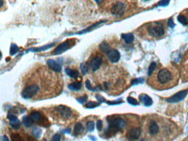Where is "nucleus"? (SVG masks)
I'll return each instance as SVG.
<instances>
[{"label": "nucleus", "mask_w": 188, "mask_h": 141, "mask_svg": "<svg viewBox=\"0 0 188 141\" xmlns=\"http://www.w3.org/2000/svg\"><path fill=\"white\" fill-rule=\"evenodd\" d=\"M146 33L152 37L159 38L163 37L165 34V27L162 22H153L146 25Z\"/></svg>", "instance_id": "nucleus-4"}, {"label": "nucleus", "mask_w": 188, "mask_h": 141, "mask_svg": "<svg viewBox=\"0 0 188 141\" xmlns=\"http://www.w3.org/2000/svg\"><path fill=\"white\" fill-rule=\"evenodd\" d=\"M81 69H82V72H83V75H85L86 73H88V62H84V63H83V64L81 65Z\"/></svg>", "instance_id": "nucleus-25"}, {"label": "nucleus", "mask_w": 188, "mask_h": 141, "mask_svg": "<svg viewBox=\"0 0 188 141\" xmlns=\"http://www.w3.org/2000/svg\"><path fill=\"white\" fill-rule=\"evenodd\" d=\"M30 119L32 120L33 122L37 123V124L40 125L42 126H50V121L47 120V118L45 115L39 111H33V112H30L29 114Z\"/></svg>", "instance_id": "nucleus-6"}, {"label": "nucleus", "mask_w": 188, "mask_h": 141, "mask_svg": "<svg viewBox=\"0 0 188 141\" xmlns=\"http://www.w3.org/2000/svg\"><path fill=\"white\" fill-rule=\"evenodd\" d=\"M156 67H157V63L154 62H153L150 64V67H149V68H148V75L150 76V75H153V73H154V71L156 68Z\"/></svg>", "instance_id": "nucleus-23"}, {"label": "nucleus", "mask_w": 188, "mask_h": 141, "mask_svg": "<svg viewBox=\"0 0 188 141\" xmlns=\"http://www.w3.org/2000/svg\"><path fill=\"white\" fill-rule=\"evenodd\" d=\"M178 21L181 23L182 24H188V13H182L178 17Z\"/></svg>", "instance_id": "nucleus-18"}, {"label": "nucleus", "mask_w": 188, "mask_h": 141, "mask_svg": "<svg viewBox=\"0 0 188 141\" xmlns=\"http://www.w3.org/2000/svg\"><path fill=\"white\" fill-rule=\"evenodd\" d=\"M151 76V75H150ZM179 72L174 67L161 68L155 75H152L148 84L155 89L163 90L177 85L179 81Z\"/></svg>", "instance_id": "nucleus-2"}, {"label": "nucleus", "mask_w": 188, "mask_h": 141, "mask_svg": "<svg viewBox=\"0 0 188 141\" xmlns=\"http://www.w3.org/2000/svg\"><path fill=\"white\" fill-rule=\"evenodd\" d=\"M187 94L188 89L178 92L174 95H172V97H170V98L167 99V101H168V102H179V101H181L182 100H184L185 97L186 96Z\"/></svg>", "instance_id": "nucleus-10"}, {"label": "nucleus", "mask_w": 188, "mask_h": 141, "mask_svg": "<svg viewBox=\"0 0 188 141\" xmlns=\"http://www.w3.org/2000/svg\"><path fill=\"white\" fill-rule=\"evenodd\" d=\"M7 118L10 121V124L12 126L13 128L17 129L20 126V121H18V119L17 118L16 115H14L13 113H9L7 115Z\"/></svg>", "instance_id": "nucleus-13"}, {"label": "nucleus", "mask_w": 188, "mask_h": 141, "mask_svg": "<svg viewBox=\"0 0 188 141\" xmlns=\"http://www.w3.org/2000/svg\"><path fill=\"white\" fill-rule=\"evenodd\" d=\"M47 65L49 67V68H50L52 71L56 72V73H60L62 70V68L60 66L58 62H56L54 60H48L47 61Z\"/></svg>", "instance_id": "nucleus-12"}, {"label": "nucleus", "mask_w": 188, "mask_h": 141, "mask_svg": "<svg viewBox=\"0 0 188 141\" xmlns=\"http://www.w3.org/2000/svg\"><path fill=\"white\" fill-rule=\"evenodd\" d=\"M100 106V103H97V102H93V101H89L88 103L86 104L85 108H94L95 107H98Z\"/></svg>", "instance_id": "nucleus-29"}, {"label": "nucleus", "mask_w": 188, "mask_h": 141, "mask_svg": "<svg viewBox=\"0 0 188 141\" xmlns=\"http://www.w3.org/2000/svg\"><path fill=\"white\" fill-rule=\"evenodd\" d=\"M96 127L98 129V131H101L102 129V121H97V124H96Z\"/></svg>", "instance_id": "nucleus-35"}, {"label": "nucleus", "mask_w": 188, "mask_h": 141, "mask_svg": "<svg viewBox=\"0 0 188 141\" xmlns=\"http://www.w3.org/2000/svg\"><path fill=\"white\" fill-rule=\"evenodd\" d=\"M69 88L70 90H73V91H78L82 88V82H72L69 85Z\"/></svg>", "instance_id": "nucleus-17"}, {"label": "nucleus", "mask_w": 188, "mask_h": 141, "mask_svg": "<svg viewBox=\"0 0 188 141\" xmlns=\"http://www.w3.org/2000/svg\"><path fill=\"white\" fill-rule=\"evenodd\" d=\"M75 41L74 39H69L67 41L63 42L61 44H59L53 51V55H59L62 54L63 52H65L66 50H69L70 48H72L73 46L75 45Z\"/></svg>", "instance_id": "nucleus-7"}, {"label": "nucleus", "mask_w": 188, "mask_h": 141, "mask_svg": "<svg viewBox=\"0 0 188 141\" xmlns=\"http://www.w3.org/2000/svg\"><path fill=\"white\" fill-rule=\"evenodd\" d=\"M167 24H168L169 27H171V28H173V27L175 26V24H174L173 20H172V17H170V18L168 19V21H167Z\"/></svg>", "instance_id": "nucleus-33"}, {"label": "nucleus", "mask_w": 188, "mask_h": 141, "mask_svg": "<svg viewBox=\"0 0 188 141\" xmlns=\"http://www.w3.org/2000/svg\"><path fill=\"white\" fill-rule=\"evenodd\" d=\"M17 51H18V47L16 44H11V50H10L11 55H15Z\"/></svg>", "instance_id": "nucleus-30"}, {"label": "nucleus", "mask_w": 188, "mask_h": 141, "mask_svg": "<svg viewBox=\"0 0 188 141\" xmlns=\"http://www.w3.org/2000/svg\"><path fill=\"white\" fill-rule=\"evenodd\" d=\"M11 141H25L23 139V138L19 135V134H17V133H14L11 135Z\"/></svg>", "instance_id": "nucleus-26"}, {"label": "nucleus", "mask_w": 188, "mask_h": 141, "mask_svg": "<svg viewBox=\"0 0 188 141\" xmlns=\"http://www.w3.org/2000/svg\"><path fill=\"white\" fill-rule=\"evenodd\" d=\"M87 99H88L87 95H84L83 97H82V98H79V99H77V100H78L79 102H81V103H83V102H85V101L87 100Z\"/></svg>", "instance_id": "nucleus-36"}, {"label": "nucleus", "mask_w": 188, "mask_h": 141, "mask_svg": "<svg viewBox=\"0 0 188 141\" xmlns=\"http://www.w3.org/2000/svg\"><path fill=\"white\" fill-rule=\"evenodd\" d=\"M121 38L125 41L126 43L129 44L131 42H133L134 40V35L132 33H127V34H121Z\"/></svg>", "instance_id": "nucleus-16"}, {"label": "nucleus", "mask_w": 188, "mask_h": 141, "mask_svg": "<svg viewBox=\"0 0 188 141\" xmlns=\"http://www.w3.org/2000/svg\"><path fill=\"white\" fill-rule=\"evenodd\" d=\"M103 63V56L101 55H96L91 60H90V67L92 68V71L95 73L100 68Z\"/></svg>", "instance_id": "nucleus-8"}, {"label": "nucleus", "mask_w": 188, "mask_h": 141, "mask_svg": "<svg viewBox=\"0 0 188 141\" xmlns=\"http://www.w3.org/2000/svg\"><path fill=\"white\" fill-rule=\"evenodd\" d=\"M51 116L59 121H69L73 116V111L66 106H56L50 109Z\"/></svg>", "instance_id": "nucleus-3"}, {"label": "nucleus", "mask_w": 188, "mask_h": 141, "mask_svg": "<svg viewBox=\"0 0 188 141\" xmlns=\"http://www.w3.org/2000/svg\"><path fill=\"white\" fill-rule=\"evenodd\" d=\"M169 3H170V1H159V3H158V5L159 6H166Z\"/></svg>", "instance_id": "nucleus-34"}, {"label": "nucleus", "mask_w": 188, "mask_h": 141, "mask_svg": "<svg viewBox=\"0 0 188 141\" xmlns=\"http://www.w3.org/2000/svg\"><path fill=\"white\" fill-rule=\"evenodd\" d=\"M106 56H107V59L109 60V62H113V63H115L117 62L120 58H121V55H120V52L118 51L117 50L115 49H113V48H110L106 53Z\"/></svg>", "instance_id": "nucleus-9"}, {"label": "nucleus", "mask_w": 188, "mask_h": 141, "mask_svg": "<svg viewBox=\"0 0 188 141\" xmlns=\"http://www.w3.org/2000/svg\"><path fill=\"white\" fill-rule=\"evenodd\" d=\"M159 132V126L154 121H152L149 125V133L151 135H155Z\"/></svg>", "instance_id": "nucleus-15"}, {"label": "nucleus", "mask_w": 188, "mask_h": 141, "mask_svg": "<svg viewBox=\"0 0 188 141\" xmlns=\"http://www.w3.org/2000/svg\"><path fill=\"white\" fill-rule=\"evenodd\" d=\"M140 100H141L142 103L144 104V106H146V107H150L151 105L153 104V100L146 94L141 95H140Z\"/></svg>", "instance_id": "nucleus-14"}, {"label": "nucleus", "mask_w": 188, "mask_h": 141, "mask_svg": "<svg viewBox=\"0 0 188 141\" xmlns=\"http://www.w3.org/2000/svg\"><path fill=\"white\" fill-rule=\"evenodd\" d=\"M62 139V136H61V134H59V133H56V134H55L53 138L51 139V141H61Z\"/></svg>", "instance_id": "nucleus-31"}, {"label": "nucleus", "mask_w": 188, "mask_h": 141, "mask_svg": "<svg viewBox=\"0 0 188 141\" xmlns=\"http://www.w3.org/2000/svg\"><path fill=\"white\" fill-rule=\"evenodd\" d=\"M83 125L81 124V123H76L75 126V128H74V135L75 136H78L80 135L81 133H83Z\"/></svg>", "instance_id": "nucleus-20"}, {"label": "nucleus", "mask_w": 188, "mask_h": 141, "mask_svg": "<svg viewBox=\"0 0 188 141\" xmlns=\"http://www.w3.org/2000/svg\"><path fill=\"white\" fill-rule=\"evenodd\" d=\"M144 82L143 78H139V79L133 80V82H131V85H135V84H139V83H142Z\"/></svg>", "instance_id": "nucleus-32"}, {"label": "nucleus", "mask_w": 188, "mask_h": 141, "mask_svg": "<svg viewBox=\"0 0 188 141\" xmlns=\"http://www.w3.org/2000/svg\"><path fill=\"white\" fill-rule=\"evenodd\" d=\"M141 128L140 127H133V128H131L128 132V134H127V136H128V139H129V140H137L140 136H141Z\"/></svg>", "instance_id": "nucleus-11"}, {"label": "nucleus", "mask_w": 188, "mask_h": 141, "mask_svg": "<svg viewBox=\"0 0 188 141\" xmlns=\"http://www.w3.org/2000/svg\"><path fill=\"white\" fill-rule=\"evenodd\" d=\"M23 121H24V124L26 127H30L32 126V120L30 119V117L29 116H25L23 118Z\"/></svg>", "instance_id": "nucleus-22"}, {"label": "nucleus", "mask_w": 188, "mask_h": 141, "mask_svg": "<svg viewBox=\"0 0 188 141\" xmlns=\"http://www.w3.org/2000/svg\"><path fill=\"white\" fill-rule=\"evenodd\" d=\"M1 141H9L8 138H7V136H2V138H1Z\"/></svg>", "instance_id": "nucleus-37"}, {"label": "nucleus", "mask_w": 188, "mask_h": 141, "mask_svg": "<svg viewBox=\"0 0 188 141\" xmlns=\"http://www.w3.org/2000/svg\"><path fill=\"white\" fill-rule=\"evenodd\" d=\"M65 72L67 73V75L69 76H70L71 78H78V76H79V73H78V71L76 70H73V69H71L69 68H67L66 69H65Z\"/></svg>", "instance_id": "nucleus-19"}, {"label": "nucleus", "mask_w": 188, "mask_h": 141, "mask_svg": "<svg viewBox=\"0 0 188 141\" xmlns=\"http://www.w3.org/2000/svg\"><path fill=\"white\" fill-rule=\"evenodd\" d=\"M23 86L22 97L24 99L40 100L59 95L63 91V81L58 73L38 64L26 74Z\"/></svg>", "instance_id": "nucleus-1"}, {"label": "nucleus", "mask_w": 188, "mask_h": 141, "mask_svg": "<svg viewBox=\"0 0 188 141\" xmlns=\"http://www.w3.org/2000/svg\"><path fill=\"white\" fill-rule=\"evenodd\" d=\"M42 131L39 128H34L32 131V136H35L36 138H39L41 136Z\"/></svg>", "instance_id": "nucleus-27"}, {"label": "nucleus", "mask_w": 188, "mask_h": 141, "mask_svg": "<svg viewBox=\"0 0 188 141\" xmlns=\"http://www.w3.org/2000/svg\"><path fill=\"white\" fill-rule=\"evenodd\" d=\"M109 49H110V46H109L108 42L106 41L102 42L100 44V50L102 52V53H104V54L109 50Z\"/></svg>", "instance_id": "nucleus-21"}, {"label": "nucleus", "mask_w": 188, "mask_h": 141, "mask_svg": "<svg viewBox=\"0 0 188 141\" xmlns=\"http://www.w3.org/2000/svg\"><path fill=\"white\" fill-rule=\"evenodd\" d=\"M128 102L131 105H133V106H138L139 102L138 100H136V99H134L133 97H131V96H128Z\"/></svg>", "instance_id": "nucleus-24"}, {"label": "nucleus", "mask_w": 188, "mask_h": 141, "mask_svg": "<svg viewBox=\"0 0 188 141\" xmlns=\"http://www.w3.org/2000/svg\"><path fill=\"white\" fill-rule=\"evenodd\" d=\"M87 129L89 132H92L93 130L95 129V122L92 121H89L87 123Z\"/></svg>", "instance_id": "nucleus-28"}, {"label": "nucleus", "mask_w": 188, "mask_h": 141, "mask_svg": "<svg viewBox=\"0 0 188 141\" xmlns=\"http://www.w3.org/2000/svg\"><path fill=\"white\" fill-rule=\"evenodd\" d=\"M128 10V4L127 2L122 1H116L113 2L109 5V12L113 16L117 17H121L125 16L126 13Z\"/></svg>", "instance_id": "nucleus-5"}]
</instances>
